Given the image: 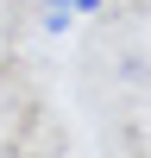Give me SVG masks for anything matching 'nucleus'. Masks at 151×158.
Masks as SVG:
<instances>
[{
  "label": "nucleus",
  "mask_w": 151,
  "mask_h": 158,
  "mask_svg": "<svg viewBox=\"0 0 151 158\" xmlns=\"http://www.w3.org/2000/svg\"><path fill=\"white\" fill-rule=\"evenodd\" d=\"M57 6H76V0H57Z\"/></svg>",
  "instance_id": "f03ea898"
},
{
  "label": "nucleus",
  "mask_w": 151,
  "mask_h": 158,
  "mask_svg": "<svg viewBox=\"0 0 151 158\" xmlns=\"http://www.w3.org/2000/svg\"><path fill=\"white\" fill-rule=\"evenodd\" d=\"M95 6H101V0H76V13H95Z\"/></svg>",
  "instance_id": "f257e3e1"
}]
</instances>
